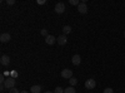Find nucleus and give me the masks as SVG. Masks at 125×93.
<instances>
[{"instance_id":"nucleus-19","label":"nucleus","mask_w":125,"mask_h":93,"mask_svg":"<svg viewBox=\"0 0 125 93\" xmlns=\"http://www.w3.org/2000/svg\"><path fill=\"white\" fill-rule=\"evenodd\" d=\"M9 93H20V92H19V89H18V88H15V87H14V88H11V89L9 91Z\"/></svg>"},{"instance_id":"nucleus-9","label":"nucleus","mask_w":125,"mask_h":93,"mask_svg":"<svg viewBox=\"0 0 125 93\" xmlns=\"http://www.w3.org/2000/svg\"><path fill=\"white\" fill-rule=\"evenodd\" d=\"M55 42H56V38H55L54 35H48V37L45 38V43H46L48 45H53Z\"/></svg>"},{"instance_id":"nucleus-5","label":"nucleus","mask_w":125,"mask_h":93,"mask_svg":"<svg viewBox=\"0 0 125 93\" xmlns=\"http://www.w3.org/2000/svg\"><path fill=\"white\" fill-rule=\"evenodd\" d=\"M55 12L58 14H62V13L65 12V4L64 3H58L55 5Z\"/></svg>"},{"instance_id":"nucleus-6","label":"nucleus","mask_w":125,"mask_h":93,"mask_svg":"<svg viewBox=\"0 0 125 93\" xmlns=\"http://www.w3.org/2000/svg\"><path fill=\"white\" fill-rule=\"evenodd\" d=\"M0 40H1V43H9L10 40H11V35L9 33H3L0 35Z\"/></svg>"},{"instance_id":"nucleus-12","label":"nucleus","mask_w":125,"mask_h":93,"mask_svg":"<svg viewBox=\"0 0 125 93\" xmlns=\"http://www.w3.org/2000/svg\"><path fill=\"white\" fill-rule=\"evenodd\" d=\"M62 33H64V35L70 34V33H71V27H70V25H65L64 28H62Z\"/></svg>"},{"instance_id":"nucleus-21","label":"nucleus","mask_w":125,"mask_h":93,"mask_svg":"<svg viewBox=\"0 0 125 93\" xmlns=\"http://www.w3.org/2000/svg\"><path fill=\"white\" fill-rule=\"evenodd\" d=\"M6 4H8V5H14V4H15V0H8Z\"/></svg>"},{"instance_id":"nucleus-17","label":"nucleus","mask_w":125,"mask_h":93,"mask_svg":"<svg viewBox=\"0 0 125 93\" xmlns=\"http://www.w3.org/2000/svg\"><path fill=\"white\" fill-rule=\"evenodd\" d=\"M40 33H41V35H44L45 38H46V37L49 35V34H48V30H46V29H41V32H40Z\"/></svg>"},{"instance_id":"nucleus-22","label":"nucleus","mask_w":125,"mask_h":93,"mask_svg":"<svg viewBox=\"0 0 125 93\" xmlns=\"http://www.w3.org/2000/svg\"><path fill=\"white\" fill-rule=\"evenodd\" d=\"M45 3H46L45 0H38V4H39V5H44Z\"/></svg>"},{"instance_id":"nucleus-1","label":"nucleus","mask_w":125,"mask_h":93,"mask_svg":"<svg viewBox=\"0 0 125 93\" xmlns=\"http://www.w3.org/2000/svg\"><path fill=\"white\" fill-rule=\"evenodd\" d=\"M15 83H16L15 78H13V77H8L6 80H5V83H4V86H5L6 89H11V88L15 87Z\"/></svg>"},{"instance_id":"nucleus-23","label":"nucleus","mask_w":125,"mask_h":93,"mask_svg":"<svg viewBox=\"0 0 125 93\" xmlns=\"http://www.w3.org/2000/svg\"><path fill=\"white\" fill-rule=\"evenodd\" d=\"M20 93H29V92H28V91H21Z\"/></svg>"},{"instance_id":"nucleus-13","label":"nucleus","mask_w":125,"mask_h":93,"mask_svg":"<svg viewBox=\"0 0 125 93\" xmlns=\"http://www.w3.org/2000/svg\"><path fill=\"white\" fill-rule=\"evenodd\" d=\"M64 93H76V91H75V88L74 87H68V88H65V91H64Z\"/></svg>"},{"instance_id":"nucleus-8","label":"nucleus","mask_w":125,"mask_h":93,"mask_svg":"<svg viewBox=\"0 0 125 93\" xmlns=\"http://www.w3.org/2000/svg\"><path fill=\"white\" fill-rule=\"evenodd\" d=\"M0 63H1V66H9L10 64V57L4 54L1 55V58H0Z\"/></svg>"},{"instance_id":"nucleus-24","label":"nucleus","mask_w":125,"mask_h":93,"mask_svg":"<svg viewBox=\"0 0 125 93\" xmlns=\"http://www.w3.org/2000/svg\"><path fill=\"white\" fill-rule=\"evenodd\" d=\"M44 93H53V92H49V91H48V92H44Z\"/></svg>"},{"instance_id":"nucleus-14","label":"nucleus","mask_w":125,"mask_h":93,"mask_svg":"<svg viewBox=\"0 0 125 93\" xmlns=\"http://www.w3.org/2000/svg\"><path fill=\"white\" fill-rule=\"evenodd\" d=\"M69 83H70V86H71V87H74V86L78 83V79L73 77V78H70V79H69Z\"/></svg>"},{"instance_id":"nucleus-16","label":"nucleus","mask_w":125,"mask_h":93,"mask_svg":"<svg viewBox=\"0 0 125 93\" xmlns=\"http://www.w3.org/2000/svg\"><path fill=\"white\" fill-rule=\"evenodd\" d=\"M69 3H70L71 5H79V4H80L79 0H69Z\"/></svg>"},{"instance_id":"nucleus-4","label":"nucleus","mask_w":125,"mask_h":93,"mask_svg":"<svg viewBox=\"0 0 125 93\" xmlns=\"http://www.w3.org/2000/svg\"><path fill=\"white\" fill-rule=\"evenodd\" d=\"M95 86H96V82L94 80L93 78H90V79H88L85 82V88L86 89H94V88H95Z\"/></svg>"},{"instance_id":"nucleus-11","label":"nucleus","mask_w":125,"mask_h":93,"mask_svg":"<svg viewBox=\"0 0 125 93\" xmlns=\"http://www.w3.org/2000/svg\"><path fill=\"white\" fill-rule=\"evenodd\" d=\"M30 92L31 93H40L41 92V86H33L30 88Z\"/></svg>"},{"instance_id":"nucleus-2","label":"nucleus","mask_w":125,"mask_h":93,"mask_svg":"<svg viewBox=\"0 0 125 93\" xmlns=\"http://www.w3.org/2000/svg\"><path fill=\"white\" fill-rule=\"evenodd\" d=\"M61 77L62 78H65V79H70V78H73V70L71 69H62L61 70Z\"/></svg>"},{"instance_id":"nucleus-10","label":"nucleus","mask_w":125,"mask_h":93,"mask_svg":"<svg viewBox=\"0 0 125 93\" xmlns=\"http://www.w3.org/2000/svg\"><path fill=\"white\" fill-rule=\"evenodd\" d=\"M71 63L74 64V66H79V64L81 63V58H80V55H79V54H75L74 57L71 58Z\"/></svg>"},{"instance_id":"nucleus-7","label":"nucleus","mask_w":125,"mask_h":93,"mask_svg":"<svg viewBox=\"0 0 125 93\" xmlns=\"http://www.w3.org/2000/svg\"><path fill=\"white\" fill-rule=\"evenodd\" d=\"M56 42H58V44L59 45H65L66 43H68V38H66V35H59L58 37V39H56Z\"/></svg>"},{"instance_id":"nucleus-25","label":"nucleus","mask_w":125,"mask_h":93,"mask_svg":"<svg viewBox=\"0 0 125 93\" xmlns=\"http://www.w3.org/2000/svg\"><path fill=\"white\" fill-rule=\"evenodd\" d=\"M124 37H125V30H124Z\"/></svg>"},{"instance_id":"nucleus-15","label":"nucleus","mask_w":125,"mask_h":93,"mask_svg":"<svg viewBox=\"0 0 125 93\" xmlns=\"http://www.w3.org/2000/svg\"><path fill=\"white\" fill-rule=\"evenodd\" d=\"M64 91H65V89H62L61 87H56V88H55V92H54V93H64Z\"/></svg>"},{"instance_id":"nucleus-20","label":"nucleus","mask_w":125,"mask_h":93,"mask_svg":"<svg viewBox=\"0 0 125 93\" xmlns=\"http://www.w3.org/2000/svg\"><path fill=\"white\" fill-rule=\"evenodd\" d=\"M10 76H11L13 78H16V77H18V72H16V70H13L11 73H10Z\"/></svg>"},{"instance_id":"nucleus-3","label":"nucleus","mask_w":125,"mask_h":93,"mask_svg":"<svg viewBox=\"0 0 125 93\" xmlns=\"http://www.w3.org/2000/svg\"><path fill=\"white\" fill-rule=\"evenodd\" d=\"M78 12L80 13V14H86L88 13V5H86V3H80L79 5H78Z\"/></svg>"},{"instance_id":"nucleus-18","label":"nucleus","mask_w":125,"mask_h":93,"mask_svg":"<svg viewBox=\"0 0 125 93\" xmlns=\"http://www.w3.org/2000/svg\"><path fill=\"white\" fill-rule=\"evenodd\" d=\"M103 93H114V91H113V88H105L103 91Z\"/></svg>"}]
</instances>
